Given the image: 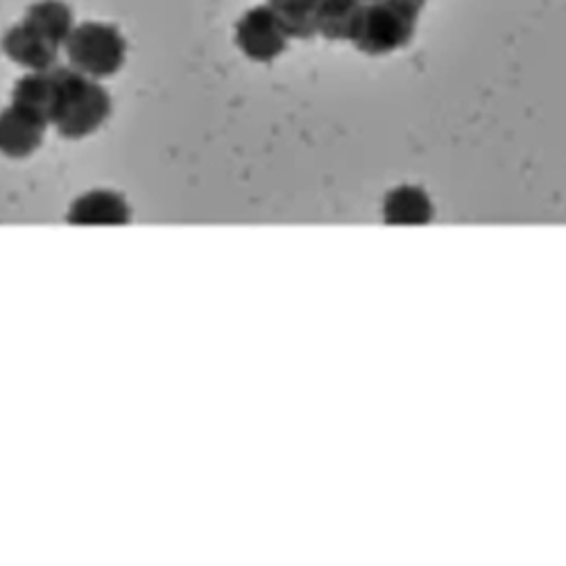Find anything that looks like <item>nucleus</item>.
Masks as SVG:
<instances>
[{"label": "nucleus", "instance_id": "2", "mask_svg": "<svg viewBox=\"0 0 566 566\" xmlns=\"http://www.w3.org/2000/svg\"><path fill=\"white\" fill-rule=\"evenodd\" d=\"M427 0H367L352 39L365 55H390L410 43Z\"/></svg>", "mask_w": 566, "mask_h": 566}, {"label": "nucleus", "instance_id": "9", "mask_svg": "<svg viewBox=\"0 0 566 566\" xmlns=\"http://www.w3.org/2000/svg\"><path fill=\"white\" fill-rule=\"evenodd\" d=\"M317 3L319 0H268L289 39H311L317 34Z\"/></svg>", "mask_w": 566, "mask_h": 566}, {"label": "nucleus", "instance_id": "10", "mask_svg": "<svg viewBox=\"0 0 566 566\" xmlns=\"http://www.w3.org/2000/svg\"><path fill=\"white\" fill-rule=\"evenodd\" d=\"M12 103L21 105L51 123L53 105V69L21 77L12 91Z\"/></svg>", "mask_w": 566, "mask_h": 566}, {"label": "nucleus", "instance_id": "6", "mask_svg": "<svg viewBox=\"0 0 566 566\" xmlns=\"http://www.w3.org/2000/svg\"><path fill=\"white\" fill-rule=\"evenodd\" d=\"M3 51L14 64L28 69L30 73L51 71L60 66V45H55L51 39H45L25 23H19L6 32Z\"/></svg>", "mask_w": 566, "mask_h": 566}, {"label": "nucleus", "instance_id": "5", "mask_svg": "<svg viewBox=\"0 0 566 566\" xmlns=\"http://www.w3.org/2000/svg\"><path fill=\"white\" fill-rule=\"evenodd\" d=\"M49 125L39 114L12 103L0 114V153L10 159L30 157L41 148Z\"/></svg>", "mask_w": 566, "mask_h": 566}, {"label": "nucleus", "instance_id": "7", "mask_svg": "<svg viewBox=\"0 0 566 566\" xmlns=\"http://www.w3.org/2000/svg\"><path fill=\"white\" fill-rule=\"evenodd\" d=\"M127 220V202L112 191L86 193L69 211V222L73 224H123Z\"/></svg>", "mask_w": 566, "mask_h": 566}, {"label": "nucleus", "instance_id": "4", "mask_svg": "<svg viewBox=\"0 0 566 566\" xmlns=\"http://www.w3.org/2000/svg\"><path fill=\"white\" fill-rule=\"evenodd\" d=\"M235 43L254 62H272L289 45V34L283 32L270 6L252 8L235 23Z\"/></svg>", "mask_w": 566, "mask_h": 566}, {"label": "nucleus", "instance_id": "8", "mask_svg": "<svg viewBox=\"0 0 566 566\" xmlns=\"http://www.w3.org/2000/svg\"><path fill=\"white\" fill-rule=\"evenodd\" d=\"M23 23L55 45H64L73 32V10L64 0H39L28 8Z\"/></svg>", "mask_w": 566, "mask_h": 566}, {"label": "nucleus", "instance_id": "3", "mask_svg": "<svg viewBox=\"0 0 566 566\" xmlns=\"http://www.w3.org/2000/svg\"><path fill=\"white\" fill-rule=\"evenodd\" d=\"M64 49L69 64L93 80L116 75L123 69L127 55L123 34L114 25L96 21H86L73 28Z\"/></svg>", "mask_w": 566, "mask_h": 566}, {"label": "nucleus", "instance_id": "1", "mask_svg": "<svg viewBox=\"0 0 566 566\" xmlns=\"http://www.w3.org/2000/svg\"><path fill=\"white\" fill-rule=\"evenodd\" d=\"M112 114V98L98 80L86 77L73 66L53 69L51 125L64 138H84L96 132Z\"/></svg>", "mask_w": 566, "mask_h": 566}]
</instances>
